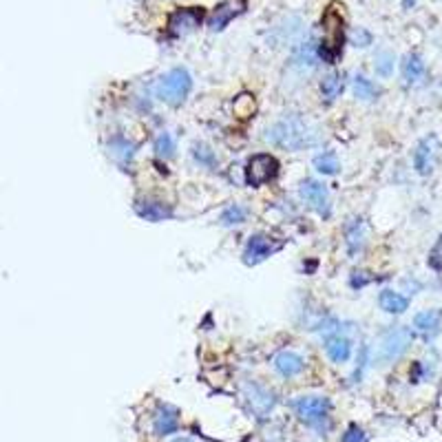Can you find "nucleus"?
<instances>
[{
    "label": "nucleus",
    "mask_w": 442,
    "mask_h": 442,
    "mask_svg": "<svg viewBox=\"0 0 442 442\" xmlns=\"http://www.w3.org/2000/svg\"><path fill=\"white\" fill-rule=\"evenodd\" d=\"M378 303L387 314H402V312L409 307V299L394 290H382L378 297Z\"/></svg>",
    "instance_id": "nucleus-19"
},
{
    "label": "nucleus",
    "mask_w": 442,
    "mask_h": 442,
    "mask_svg": "<svg viewBox=\"0 0 442 442\" xmlns=\"http://www.w3.org/2000/svg\"><path fill=\"white\" fill-rule=\"evenodd\" d=\"M438 149H440V144H438V140L434 135L431 137H425V140L418 144V149L414 153V166H416V171L420 175H429L434 171L436 157H438Z\"/></svg>",
    "instance_id": "nucleus-11"
},
{
    "label": "nucleus",
    "mask_w": 442,
    "mask_h": 442,
    "mask_svg": "<svg viewBox=\"0 0 442 442\" xmlns=\"http://www.w3.org/2000/svg\"><path fill=\"white\" fill-rule=\"evenodd\" d=\"M429 268L436 272H442V237L438 239L434 250L429 252Z\"/></svg>",
    "instance_id": "nucleus-30"
},
{
    "label": "nucleus",
    "mask_w": 442,
    "mask_h": 442,
    "mask_svg": "<svg viewBox=\"0 0 442 442\" xmlns=\"http://www.w3.org/2000/svg\"><path fill=\"white\" fill-rule=\"evenodd\" d=\"M191 89H193L191 73L186 69H171L157 82V98L169 106H179L186 102Z\"/></svg>",
    "instance_id": "nucleus-3"
},
{
    "label": "nucleus",
    "mask_w": 442,
    "mask_h": 442,
    "mask_svg": "<svg viewBox=\"0 0 442 442\" xmlns=\"http://www.w3.org/2000/svg\"><path fill=\"white\" fill-rule=\"evenodd\" d=\"M177 442H191V440H177Z\"/></svg>",
    "instance_id": "nucleus-33"
},
{
    "label": "nucleus",
    "mask_w": 442,
    "mask_h": 442,
    "mask_svg": "<svg viewBox=\"0 0 442 442\" xmlns=\"http://www.w3.org/2000/svg\"><path fill=\"white\" fill-rule=\"evenodd\" d=\"M314 169L319 173H323V175H334L341 169V162H339L336 153L325 151V153H321V155L314 157Z\"/></svg>",
    "instance_id": "nucleus-23"
},
{
    "label": "nucleus",
    "mask_w": 442,
    "mask_h": 442,
    "mask_svg": "<svg viewBox=\"0 0 442 442\" xmlns=\"http://www.w3.org/2000/svg\"><path fill=\"white\" fill-rule=\"evenodd\" d=\"M274 367H276V372H279L281 376L285 378H294V376H299L303 372V358L299 354H294V352H279L274 356Z\"/></svg>",
    "instance_id": "nucleus-13"
},
{
    "label": "nucleus",
    "mask_w": 442,
    "mask_h": 442,
    "mask_svg": "<svg viewBox=\"0 0 442 442\" xmlns=\"http://www.w3.org/2000/svg\"><path fill=\"white\" fill-rule=\"evenodd\" d=\"M108 153L113 155L118 162H128L133 155H135V146L131 142H126L124 137H115L113 142L108 144Z\"/></svg>",
    "instance_id": "nucleus-24"
},
{
    "label": "nucleus",
    "mask_w": 442,
    "mask_h": 442,
    "mask_svg": "<svg viewBox=\"0 0 442 442\" xmlns=\"http://www.w3.org/2000/svg\"><path fill=\"white\" fill-rule=\"evenodd\" d=\"M266 137L274 146L288 149V151H301V149H305V146H312L317 142V133L312 131L307 122H303L299 115H288L276 124H272L268 128Z\"/></svg>",
    "instance_id": "nucleus-1"
},
{
    "label": "nucleus",
    "mask_w": 442,
    "mask_h": 442,
    "mask_svg": "<svg viewBox=\"0 0 442 442\" xmlns=\"http://www.w3.org/2000/svg\"><path fill=\"white\" fill-rule=\"evenodd\" d=\"M343 89H345V76H343V73H329V76H325L323 82H321V96L327 102H332V100H336L343 94Z\"/></svg>",
    "instance_id": "nucleus-22"
},
{
    "label": "nucleus",
    "mask_w": 442,
    "mask_h": 442,
    "mask_svg": "<svg viewBox=\"0 0 442 442\" xmlns=\"http://www.w3.org/2000/svg\"><path fill=\"white\" fill-rule=\"evenodd\" d=\"M376 73L380 78H390L394 73V55L390 51H380L376 55V64H374Z\"/></svg>",
    "instance_id": "nucleus-27"
},
{
    "label": "nucleus",
    "mask_w": 442,
    "mask_h": 442,
    "mask_svg": "<svg viewBox=\"0 0 442 442\" xmlns=\"http://www.w3.org/2000/svg\"><path fill=\"white\" fill-rule=\"evenodd\" d=\"M248 9V0H224L219 3L210 18H208V29L210 31H224L237 16H242Z\"/></svg>",
    "instance_id": "nucleus-9"
},
{
    "label": "nucleus",
    "mask_w": 442,
    "mask_h": 442,
    "mask_svg": "<svg viewBox=\"0 0 442 442\" xmlns=\"http://www.w3.org/2000/svg\"><path fill=\"white\" fill-rule=\"evenodd\" d=\"M244 396L246 400L250 402V409L254 414H259V416H266L272 407H274V394L268 392L266 387L261 385H256V382H248L246 385V390H244Z\"/></svg>",
    "instance_id": "nucleus-12"
},
{
    "label": "nucleus",
    "mask_w": 442,
    "mask_h": 442,
    "mask_svg": "<svg viewBox=\"0 0 442 442\" xmlns=\"http://www.w3.org/2000/svg\"><path fill=\"white\" fill-rule=\"evenodd\" d=\"M321 27H323V38L319 42V58L325 62H334L345 42V18H343V7L336 3H332L323 18H321Z\"/></svg>",
    "instance_id": "nucleus-2"
},
{
    "label": "nucleus",
    "mask_w": 442,
    "mask_h": 442,
    "mask_svg": "<svg viewBox=\"0 0 442 442\" xmlns=\"http://www.w3.org/2000/svg\"><path fill=\"white\" fill-rule=\"evenodd\" d=\"M422 76H425V62H422L420 55L409 53L402 62V78L407 84H416Z\"/></svg>",
    "instance_id": "nucleus-20"
},
{
    "label": "nucleus",
    "mask_w": 442,
    "mask_h": 442,
    "mask_svg": "<svg viewBox=\"0 0 442 442\" xmlns=\"http://www.w3.org/2000/svg\"><path fill=\"white\" fill-rule=\"evenodd\" d=\"M363 440H365V436L358 427H349V431L343 436V442H363Z\"/></svg>",
    "instance_id": "nucleus-32"
},
{
    "label": "nucleus",
    "mask_w": 442,
    "mask_h": 442,
    "mask_svg": "<svg viewBox=\"0 0 442 442\" xmlns=\"http://www.w3.org/2000/svg\"><path fill=\"white\" fill-rule=\"evenodd\" d=\"M299 193H301V197L305 199V204L312 210H317L323 219L329 217V212H332L329 193H327V188L323 186L321 181H317V179H305V181H301Z\"/></svg>",
    "instance_id": "nucleus-8"
},
{
    "label": "nucleus",
    "mask_w": 442,
    "mask_h": 442,
    "mask_svg": "<svg viewBox=\"0 0 442 442\" xmlns=\"http://www.w3.org/2000/svg\"><path fill=\"white\" fill-rule=\"evenodd\" d=\"M153 425H155V431L159 436H169L177 429V409L175 407H169V404H162L157 409L155 418H153Z\"/></svg>",
    "instance_id": "nucleus-18"
},
{
    "label": "nucleus",
    "mask_w": 442,
    "mask_h": 442,
    "mask_svg": "<svg viewBox=\"0 0 442 442\" xmlns=\"http://www.w3.org/2000/svg\"><path fill=\"white\" fill-rule=\"evenodd\" d=\"M279 175V162L270 153H259L246 164V181L250 186H264Z\"/></svg>",
    "instance_id": "nucleus-4"
},
{
    "label": "nucleus",
    "mask_w": 442,
    "mask_h": 442,
    "mask_svg": "<svg viewBox=\"0 0 442 442\" xmlns=\"http://www.w3.org/2000/svg\"><path fill=\"white\" fill-rule=\"evenodd\" d=\"M201 21H204V9L201 7H181L175 9L169 16V33L173 38H183V35L193 33Z\"/></svg>",
    "instance_id": "nucleus-5"
},
{
    "label": "nucleus",
    "mask_w": 442,
    "mask_h": 442,
    "mask_svg": "<svg viewBox=\"0 0 442 442\" xmlns=\"http://www.w3.org/2000/svg\"><path fill=\"white\" fill-rule=\"evenodd\" d=\"M319 45L314 40H307L303 42L297 51H294V67H299V69H314L317 62H319Z\"/></svg>",
    "instance_id": "nucleus-17"
},
{
    "label": "nucleus",
    "mask_w": 442,
    "mask_h": 442,
    "mask_svg": "<svg viewBox=\"0 0 442 442\" xmlns=\"http://www.w3.org/2000/svg\"><path fill=\"white\" fill-rule=\"evenodd\" d=\"M276 250H281V244L274 242L272 237H266V234H254L248 239L246 244V250H244V261L248 266H256L266 261L268 256H272Z\"/></svg>",
    "instance_id": "nucleus-10"
},
{
    "label": "nucleus",
    "mask_w": 442,
    "mask_h": 442,
    "mask_svg": "<svg viewBox=\"0 0 442 442\" xmlns=\"http://www.w3.org/2000/svg\"><path fill=\"white\" fill-rule=\"evenodd\" d=\"M155 155L162 159H169L175 155V140L171 133H159L155 140Z\"/></svg>",
    "instance_id": "nucleus-26"
},
{
    "label": "nucleus",
    "mask_w": 442,
    "mask_h": 442,
    "mask_svg": "<svg viewBox=\"0 0 442 442\" xmlns=\"http://www.w3.org/2000/svg\"><path fill=\"white\" fill-rule=\"evenodd\" d=\"M352 42L356 47H370L372 45V33L370 31H365L363 27H358L354 33H352Z\"/></svg>",
    "instance_id": "nucleus-31"
},
{
    "label": "nucleus",
    "mask_w": 442,
    "mask_h": 442,
    "mask_svg": "<svg viewBox=\"0 0 442 442\" xmlns=\"http://www.w3.org/2000/svg\"><path fill=\"white\" fill-rule=\"evenodd\" d=\"M325 352L334 363H345L349 358V354H352V343H349L347 336H341V334L327 336L325 339Z\"/></svg>",
    "instance_id": "nucleus-15"
},
{
    "label": "nucleus",
    "mask_w": 442,
    "mask_h": 442,
    "mask_svg": "<svg viewBox=\"0 0 442 442\" xmlns=\"http://www.w3.org/2000/svg\"><path fill=\"white\" fill-rule=\"evenodd\" d=\"M412 329L407 327H394L385 334L382 343H380V361H396L400 358L407 347L412 345Z\"/></svg>",
    "instance_id": "nucleus-7"
},
{
    "label": "nucleus",
    "mask_w": 442,
    "mask_h": 442,
    "mask_svg": "<svg viewBox=\"0 0 442 442\" xmlns=\"http://www.w3.org/2000/svg\"><path fill=\"white\" fill-rule=\"evenodd\" d=\"M246 221V210L242 206H230L221 212V224L224 226H239Z\"/></svg>",
    "instance_id": "nucleus-28"
},
{
    "label": "nucleus",
    "mask_w": 442,
    "mask_h": 442,
    "mask_svg": "<svg viewBox=\"0 0 442 442\" xmlns=\"http://www.w3.org/2000/svg\"><path fill=\"white\" fill-rule=\"evenodd\" d=\"M345 237H347V248H349V254H356L363 244H365V226L361 219H352L345 228Z\"/></svg>",
    "instance_id": "nucleus-21"
},
{
    "label": "nucleus",
    "mask_w": 442,
    "mask_h": 442,
    "mask_svg": "<svg viewBox=\"0 0 442 442\" xmlns=\"http://www.w3.org/2000/svg\"><path fill=\"white\" fill-rule=\"evenodd\" d=\"M292 407L307 425H319V422H323L329 416V400L321 396H303L299 400H294Z\"/></svg>",
    "instance_id": "nucleus-6"
},
{
    "label": "nucleus",
    "mask_w": 442,
    "mask_h": 442,
    "mask_svg": "<svg viewBox=\"0 0 442 442\" xmlns=\"http://www.w3.org/2000/svg\"><path fill=\"white\" fill-rule=\"evenodd\" d=\"M354 96H356L358 100L370 102V100H376L378 89L374 86L372 80H367L365 76H356V78H354Z\"/></svg>",
    "instance_id": "nucleus-25"
},
{
    "label": "nucleus",
    "mask_w": 442,
    "mask_h": 442,
    "mask_svg": "<svg viewBox=\"0 0 442 442\" xmlns=\"http://www.w3.org/2000/svg\"><path fill=\"white\" fill-rule=\"evenodd\" d=\"M440 323H442L440 310H425V312H420V314H416V319H414V327L422 336H434L440 329Z\"/></svg>",
    "instance_id": "nucleus-16"
},
{
    "label": "nucleus",
    "mask_w": 442,
    "mask_h": 442,
    "mask_svg": "<svg viewBox=\"0 0 442 442\" xmlns=\"http://www.w3.org/2000/svg\"><path fill=\"white\" fill-rule=\"evenodd\" d=\"M193 157H195V162H199L201 166H215V153L208 149L206 144H195V146H193Z\"/></svg>",
    "instance_id": "nucleus-29"
},
{
    "label": "nucleus",
    "mask_w": 442,
    "mask_h": 442,
    "mask_svg": "<svg viewBox=\"0 0 442 442\" xmlns=\"http://www.w3.org/2000/svg\"><path fill=\"white\" fill-rule=\"evenodd\" d=\"M135 212L146 221H164L173 217V210L162 201H137Z\"/></svg>",
    "instance_id": "nucleus-14"
}]
</instances>
